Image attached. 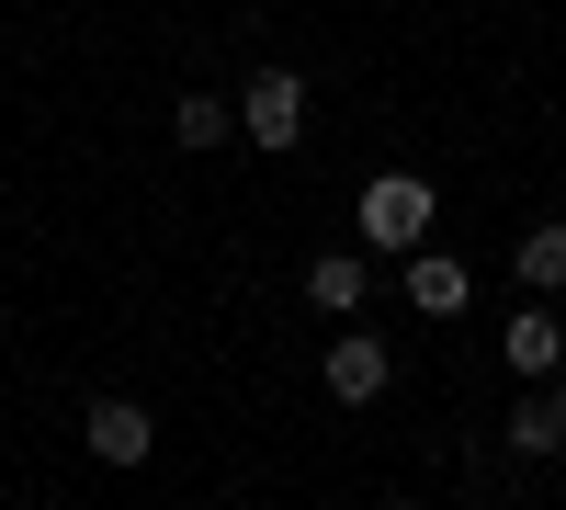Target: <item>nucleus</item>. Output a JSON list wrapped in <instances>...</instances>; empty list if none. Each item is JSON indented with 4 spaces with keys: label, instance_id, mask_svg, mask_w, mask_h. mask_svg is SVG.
I'll list each match as a JSON object with an SVG mask.
<instances>
[{
    "label": "nucleus",
    "instance_id": "nucleus-1",
    "mask_svg": "<svg viewBox=\"0 0 566 510\" xmlns=\"http://www.w3.org/2000/svg\"><path fill=\"white\" fill-rule=\"evenodd\" d=\"M352 216H363V250H397V261H408L419 239H431V216H442V194H431V181H419V170H374Z\"/></svg>",
    "mask_w": 566,
    "mask_h": 510
},
{
    "label": "nucleus",
    "instance_id": "nucleus-2",
    "mask_svg": "<svg viewBox=\"0 0 566 510\" xmlns=\"http://www.w3.org/2000/svg\"><path fill=\"white\" fill-rule=\"evenodd\" d=\"M239 136L283 159V148L306 136V80H295V69H261V80H250V103H239Z\"/></svg>",
    "mask_w": 566,
    "mask_h": 510
},
{
    "label": "nucleus",
    "instance_id": "nucleus-3",
    "mask_svg": "<svg viewBox=\"0 0 566 510\" xmlns=\"http://www.w3.org/2000/svg\"><path fill=\"white\" fill-rule=\"evenodd\" d=\"M80 443L103 454V466H148V454H159V420H148V408H136V397H91Z\"/></svg>",
    "mask_w": 566,
    "mask_h": 510
},
{
    "label": "nucleus",
    "instance_id": "nucleus-4",
    "mask_svg": "<svg viewBox=\"0 0 566 510\" xmlns=\"http://www.w3.org/2000/svg\"><path fill=\"white\" fill-rule=\"evenodd\" d=\"M464 295H476V284H464V261L408 250V306H419V318H464Z\"/></svg>",
    "mask_w": 566,
    "mask_h": 510
},
{
    "label": "nucleus",
    "instance_id": "nucleus-5",
    "mask_svg": "<svg viewBox=\"0 0 566 510\" xmlns=\"http://www.w3.org/2000/svg\"><path fill=\"white\" fill-rule=\"evenodd\" d=\"M328 397H340V408L386 397V341H328Z\"/></svg>",
    "mask_w": 566,
    "mask_h": 510
},
{
    "label": "nucleus",
    "instance_id": "nucleus-6",
    "mask_svg": "<svg viewBox=\"0 0 566 510\" xmlns=\"http://www.w3.org/2000/svg\"><path fill=\"white\" fill-rule=\"evenodd\" d=\"M363 284H374V272H363L352 250H317V261H306V306H317V318H352Z\"/></svg>",
    "mask_w": 566,
    "mask_h": 510
},
{
    "label": "nucleus",
    "instance_id": "nucleus-7",
    "mask_svg": "<svg viewBox=\"0 0 566 510\" xmlns=\"http://www.w3.org/2000/svg\"><path fill=\"white\" fill-rule=\"evenodd\" d=\"M499 352L522 363V375H555V363H566V330H555V306H522V318L499 330Z\"/></svg>",
    "mask_w": 566,
    "mask_h": 510
},
{
    "label": "nucleus",
    "instance_id": "nucleus-8",
    "mask_svg": "<svg viewBox=\"0 0 566 510\" xmlns=\"http://www.w3.org/2000/svg\"><path fill=\"white\" fill-rule=\"evenodd\" d=\"M510 261H522V284H544V295H555V284H566V216H544Z\"/></svg>",
    "mask_w": 566,
    "mask_h": 510
},
{
    "label": "nucleus",
    "instance_id": "nucleus-9",
    "mask_svg": "<svg viewBox=\"0 0 566 510\" xmlns=\"http://www.w3.org/2000/svg\"><path fill=\"white\" fill-rule=\"evenodd\" d=\"M566 443V408L555 397H522V408H510V454H555Z\"/></svg>",
    "mask_w": 566,
    "mask_h": 510
},
{
    "label": "nucleus",
    "instance_id": "nucleus-10",
    "mask_svg": "<svg viewBox=\"0 0 566 510\" xmlns=\"http://www.w3.org/2000/svg\"><path fill=\"white\" fill-rule=\"evenodd\" d=\"M170 136H181V148H227V103H216V91H193V103L170 114Z\"/></svg>",
    "mask_w": 566,
    "mask_h": 510
},
{
    "label": "nucleus",
    "instance_id": "nucleus-11",
    "mask_svg": "<svg viewBox=\"0 0 566 510\" xmlns=\"http://www.w3.org/2000/svg\"><path fill=\"white\" fill-rule=\"evenodd\" d=\"M555 408H566V386H555Z\"/></svg>",
    "mask_w": 566,
    "mask_h": 510
}]
</instances>
